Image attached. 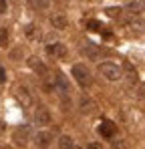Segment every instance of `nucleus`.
I'll return each mask as SVG.
<instances>
[{
  "mask_svg": "<svg viewBox=\"0 0 145 149\" xmlns=\"http://www.w3.org/2000/svg\"><path fill=\"white\" fill-rule=\"evenodd\" d=\"M97 71L103 74L107 81H119L121 77H123V71H121L115 63H101L97 67Z\"/></svg>",
  "mask_w": 145,
  "mask_h": 149,
  "instance_id": "nucleus-1",
  "label": "nucleus"
},
{
  "mask_svg": "<svg viewBox=\"0 0 145 149\" xmlns=\"http://www.w3.org/2000/svg\"><path fill=\"white\" fill-rule=\"evenodd\" d=\"M72 77H75V81L81 85V87H87V85H91V73L87 71V67L85 65H75L71 69Z\"/></svg>",
  "mask_w": 145,
  "mask_h": 149,
  "instance_id": "nucleus-2",
  "label": "nucleus"
},
{
  "mask_svg": "<svg viewBox=\"0 0 145 149\" xmlns=\"http://www.w3.org/2000/svg\"><path fill=\"white\" fill-rule=\"evenodd\" d=\"M12 139H14V143L16 145H26L28 143V139H30V127L28 125H20V127H16L14 129V133H12Z\"/></svg>",
  "mask_w": 145,
  "mask_h": 149,
  "instance_id": "nucleus-3",
  "label": "nucleus"
},
{
  "mask_svg": "<svg viewBox=\"0 0 145 149\" xmlns=\"http://www.w3.org/2000/svg\"><path fill=\"white\" fill-rule=\"evenodd\" d=\"M50 121H52V117H50V111H48L47 107H38L36 111H34V123L40 125V127H47V125H50Z\"/></svg>",
  "mask_w": 145,
  "mask_h": 149,
  "instance_id": "nucleus-4",
  "label": "nucleus"
},
{
  "mask_svg": "<svg viewBox=\"0 0 145 149\" xmlns=\"http://www.w3.org/2000/svg\"><path fill=\"white\" fill-rule=\"evenodd\" d=\"M47 52L50 56H54V58H65L67 56V47L63 42H54V45H48L47 47Z\"/></svg>",
  "mask_w": 145,
  "mask_h": 149,
  "instance_id": "nucleus-5",
  "label": "nucleus"
},
{
  "mask_svg": "<svg viewBox=\"0 0 145 149\" xmlns=\"http://www.w3.org/2000/svg\"><path fill=\"white\" fill-rule=\"evenodd\" d=\"M34 141H36V145L40 149H47V147H50V143H52V133H48V131H38L36 137H34Z\"/></svg>",
  "mask_w": 145,
  "mask_h": 149,
  "instance_id": "nucleus-6",
  "label": "nucleus"
},
{
  "mask_svg": "<svg viewBox=\"0 0 145 149\" xmlns=\"http://www.w3.org/2000/svg\"><path fill=\"white\" fill-rule=\"evenodd\" d=\"M81 52H83L87 58H91V61H97V58H101V50L97 49L93 42H87V45H83V47H81Z\"/></svg>",
  "mask_w": 145,
  "mask_h": 149,
  "instance_id": "nucleus-7",
  "label": "nucleus"
},
{
  "mask_svg": "<svg viewBox=\"0 0 145 149\" xmlns=\"http://www.w3.org/2000/svg\"><path fill=\"white\" fill-rule=\"evenodd\" d=\"M79 109H81V113H83V115H91V113H95L97 103L91 99V97H83L81 103H79Z\"/></svg>",
  "mask_w": 145,
  "mask_h": 149,
  "instance_id": "nucleus-8",
  "label": "nucleus"
},
{
  "mask_svg": "<svg viewBox=\"0 0 145 149\" xmlns=\"http://www.w3.org/2000/svg\"><path fill=\"white\" fill-rule=\"evenodd\" d=\"M24 34H26V38H28V40H32V42H38V40H40V36H43L40 28H38L36 24H26V26H24Z\"/></svg>",
  "mask_w": 145,
  "mask_h": 149,
  "instance_id": "nucleus-9",
  "label": "nucleus"
},
{
  "mask_svg": "<svg viewBox=\"0 0 145 149\" xmlns=\"http://www.w3.org/2000/svg\"><path fill=\"white\" fill-rule=\"evenodd\" d=\"M16 99H18V103L22 107H30L32 105V97H30V93H28L26 87H18L16 89Z\"/></svg>",
  "mask_w": 145,
  "mask_h": 149,
  "instance_id": "nucleus-10",
  "label": "nucleus"
},
{
  "mask_svg": "<svg viewBox=\"0 0 145 149\" xmlns=\"http://www.w3.org/2000/svg\"><path fill=\"white\" fill-rule=\"evenodd\" d=\"M115 131H117V127H115V123L113 121H109V119H105L103 123H101V127H99V133L103 135V137H113L115 135Z\"/></svg>",
  "mask_w": 145,
  "mask_h": 149,
  "instance_id": "nucleus-11",
  "label": "nucleus"
},
{
  "mask_svg": "<svg viewBox=\"0 0 145 149\" xmlns=\"http://www.w3.org/2000/svg\"><path fill=\"white\" fill-rule=\"evenodd\" d=\"M28 67H30L36 74H43V77L47 74V67H45V63L38 61L36 56H30V58H28Z\"/></svg>",
  "mask_w": 145,
  "mask_h": 149,
  "instance_id": "nucleus-12",
  "label": "nucleus"
},
{
  "mask_svg": "<svg viewBox=\"0 0 145 149\" xmlns=\"http://www.w3.org/2000/svg\"><path fill=\"white\" fill-rule=\"evenodd\" d=\"M50 24L54 26L56 30H65L69 22H67V16H65V14H52V16H50Z\"/></svg>",
  "mask_w": 145,
  "mask_h": 149,
  "instance_id": "nucleus-13",
  "label": "nucleus"
},
{
  "mask_svg": "<svg viewBox=\"0 0 145 149\" xmlns=\"http://www.w3.org/2000/svg\"><path fill=\"white\" fill-rule=\"evenodd\" d=\"M54 87H59L63 93H69L71 91V87H69V83H67V79H65L63 73H56V77H54Z\"/></svg>",
  "mask_w": 145,
  "mask_h": 149,
  "instance_id": "nucleus-14",
  "label": "nucleus"
},
{
  "mask_svg": "<svg viewBox=\"0 0 145 149\" xmlns=\"http://www.w3.org/2000/svg\"><path fill=\"white\" fill-rule=\"evenodd\" d=\"M72 145H75V141H72L71 135H63V137L59 139V147L61 149H71Z\"/></svg>",
  "mask_w": 145,
  "mask_h": 149,
  "instance_id": "nucleus-15",
  "label": "nucleus"
},
{
  "mask_svg": "<svg viewBox=\"0 0 145 149\" xmlns=\"http://www.w3.org/2000/svg\"><path fill=\"white\" fill-rule=\"evenodd\" d=\"M6 42H8V30L0 28V47H6Z\"/></svg>",
  "mask_w": 145,
  "mask_h": 149,
  "instance_id": "nucleus-16",
  "label": "nucleus"
},
{
  "mask_svg": "<svg viewBox=\"0 0 145 149\" xmlns=\"http://www.w3.org/2000/svg\"><path fill=\"white\" fill-rule=\"evenodd\" d=\"M89 28H91V30H97V28H99V22L91 20V22H89Z\"/></svg>",
  "mask_w": 145,
  "mask_h": 149,
  "instance_id": "nucleus-17",
  "label": "nucleus"
},
{
  "mask_svg": "<svg viewBox=\"0 0 145 149\" xmlns=\"http://www.w3.org/2000/svg\"><path fill=\"white\" fill-rule=\"evenodd\" d=\"M87 149H103L99 143H91V145H87Z\"/></svg>",
  "mask_w": 145,
  "mask_h": 149,
  "instance_id": "nucleus-18",
  "label": "nucleus"
},
{
  "mask_svg": "<svg viewBox=\"0 0 145 149\" xmlns=\"http://www.w3.org/2000/svg\"><path fill=\"white\" fill-rule=\"evenodd\" d=\"M0 81H4V71L0 69Z\"/></svg>",
  "mask_w": 145,
  "mask_h": 149,
  "instance_id": "nucleus-19",
  "label": "nucleus"
},
{
  "mask_svg": "<svg viewBox=\"0 0 145 149\" xmlns=\"http://www.w3.org/2000/svg\"><path fill=\"white\" fill-rule=\"evenodd\" d=\"M71 149H81V147H75V145H72V147H71Z\"/></svg>",
  "mask_w": 145,
  "mask_h": 149,
  "instance_id": "nucleus-20",
  "label": "nucleus"
},
{
  "mask_svg": "<svg viewBox=\"0 0 145 149\" xmlns=\"http://www.w3.org/2000/svg\"><path fill=\"white\" fill-rule=\"evenodd\" d=\"M4 149H10V147H6V145H4Z\"/></svg>",
  "mask_w": 145,
  "mask_h": 149,
  "instance_id": "nucleus-21",
  "label": "nucleus"
}]
</instances>
